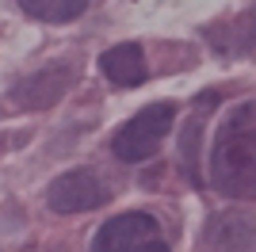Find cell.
I'll list each match as a JSON object with an SVG mask.
<instances>
[{
  "mask_svg": "<svg viewBox=\"0 0 256 252\" xmlns=\"http://www.w3.org/2000/svg\"><path fill=\"white\" fill-rule=\"evenodd\" d=\"M100 69H104V76L111 84L130 88V84L146 80V54H142V46H134V42H122V46H111V50L100 58Z\"/></svg>",
  "mask_w": 256,
  "mask_h": 252,
  "instance_id": "8992f818",
  "label": "cell"
},
{
  "mask_svg": "<svg viewBox=\"0 0 256 252\" xmlns=\"http://www.w3.org/2000/svg\"><path fill=\"white\" fill-rule=\"evenodd\" d=\"M206 241L218 252H256V222L241 218V214H222L210 222Z\"/></svg>",
  "mask_w": 256,
  "mask_h": 252,
  "instance_id": "52a82bcc",
  "label": "cell"
},
{
  "mask_svg": "<svg viewBox=\"0 0 256 252\" xmlns=\"http://www.w3.org/2000/svg\"><path fill=\"white\" fill-rule=\"evenodd\" d=\"M92 252H168L157 218L150 214H118L96 233Z\"/></svg>",
  "mask_w": 256,
  "mask_h": 252,
  "instance_id": "3957f363",
  "label": "cell"
},
{
  "mask_svg": "<svg viewBox=\"0 0 256 252\" xmlns=\"http://www.w3.org/2000/svg\"><path fill=\"white\" fill-rule=\"evenodd\" d=\"M210 184L230 199L256 195V107L245 104L222 122L210 153Z\"/></svg>",
  "mask_w": 256,
  "mask_h": 252,
  "instance_id": "6da1fadb",
  "label": "cell"
},
{
  "mask_svg": "<svg viewBox=\"0 0 256 252\" xmlns=\"http://www.w3.org/2000/svg\"><path fill=\"white\" fill-rule=\"evenodd\" d=\"M172 118H176V104H150V107H142L138 115L115 134V142H111L115 157L126 160V164L150 160L153 153L160 149V142H164V134H168Z\"/></svg>",
  "mask_w": 256,
  "mask_h": 252,
  "instance_id": "7a4b0ae2",
  "label": "cell"
},
{
  "mask_svg": "<svg viewBox=\"0 0 256 252\" xmlns=\"http://www.w3.org/2000/svg\"><path fill=\"white\" fill-rule=\"evenodd\" d=\"M107 199H111V191H107L104 176L92 168H73L46 188V206L58 214H84V210L104 206Z\"/></svg>",
  "mask_w": 256,
  "mask_h": 252,
  "instance_id": "277c9868",
  "label": "cell"
},
{
  "mask_svg": "<svg viewBox=\"0 0 256 252\" xmlns=\"http://www.w3.org/2000/svg\"><path fill=\"white\" fill-rule=\"evenodd\" d=\"M73 84H76V65H69V62L42 65L38 73H31L27 80H20L16 88H12V107H20V111H42V107H54Z\"/></svg>",
  "mask_w": 256,
  "mask_h": 252,
  "instance_id": "5b68a950",
  "label": "cell"
},
{
  "mask_svg": "<svg viewBox=\"0 0 256 252\" xmlns=\"http://www.w3.org/2000/svg\"><path fill=\"white\" fill-rule=\"evenodd\" d=\"M20 8L42 23H69L88 8V0H20Z\"/></svg>",
  "mask_w": 256,
  "mask_h": 252,
  "instance_id": "ba28073f",
  "label": "cell"
}]
</instances>
